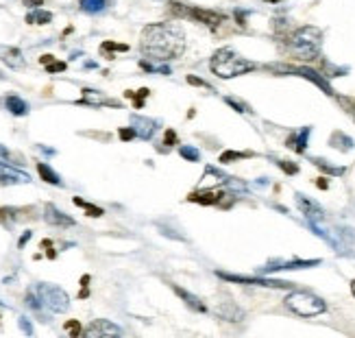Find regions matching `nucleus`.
Wrapping results in <instances>:
<instances>
[{
	"mask_svg": "<svg viewBox=\"0 0 355 338\" xmlns=\"http://www.w3.org/2000/svg\"><path fill=\"white\" fill-rule=\"evenodd\" d=\"M4 105H7V109L11 112L13 116H27L29 114V105L24 103L22 98L18 96V94H9L7 98H4Z\"/></svg>",
	"mask_w": 355,
	"mask_h": 338,
	"instance_id": "dca6fc26",
	"label": "nucleus"
},
{
	"mask_svg": "<svg viewBox=\"0 0 355 338\" xmlns=\"http://www.w3.org/2000/svg\"><path fill=\"white\" fill-rule=\"evenodd\" d=\"M0 184L2 185H11V184H31V177L22 170L13 168V166L0 161Z\"/></svg>",
	"mask_w": 355,
	"mask_h": 338,
	"instance_id": "1a4fd4ad",
	"label": "nucleus"
},
{
	"mask_svg": "<svg viewBox=\"0 0 355 338\" xmlns=\"http://www.w3.org/2000/svg\"><path fill=\"white\" fill-rule=\"evenodd\" d=\"M218 314H220L222 319L231 321V323H236V321L242 319V310H237L233 304H220V306H218Z\"/></svg>",
	"mask_w": 355,
	"mask_h": 338,
	"instance_id": "4be33fe9",
	"label": "nucleus"
},
{
	"mask_svg": "<svg viewBox=\"0 0 355 338\" xmlns=\"http://www.w3.org/2000/svg\"><path fill=\"white\" fill-rule=\"evenodd\" d=\"M227 103H229V105H231V107H233V109H236V112H240V114H244V112H246V107H244V105H240V103H236V100H233V98H227Z\"/></svg>",
	"mask_w": 355,
	"mask_h": 338,
	"instance_id": "4c0bfd02",
	"label": "nucleus"
},
{
	"mask_svg": "<svg viewBox=\"0 0 355 338\" xmlns=\"http://www.w3.org/2000/svg\"><path fill=\"white\" fill-rule=\"evenodd\" d=\"M79 4L85 13H100L107 7V0H79Z\"/></svg>",
	"mask_w": 355,
	"mask_h": 338,
	"instance_id": "b1692460",
	"label": "nucleus"
},
{
	"mask_svg": "<svg viewBox=\"0 0 355 338\" xmlns=\"http://www.w3.org/2000/svg\"><path fill=\"white\" fill-rule=\"evenodd\" d=\"M140 48L146 57L155 59V61L177 59L185 50V33L179 24H168V22L148 24L142 31Z\"/></svg>",
	"mask_w": 355,
	"mask_h": 338,
	"instance_id": "f257e3e1",
	"label": "nucleus"
},
{
	"mask_svg": "<svg viewBox=\"0 0 355 338\" xmlns=\"http://www.w3.org/2000/svg\"><path fill=\"white\" fill-rule=\"evenodd\" d=\"M242 157H251V153H237V151H227L220 155V164H229V161L242 159Z\"/></svg>",
	"mask_w": 355,
	"mask_h": 338,
	"instance_id": "cd10ccee",
	"label": "nucleus"
},
{
	"mask_svg": "<svg viewBox=\"0 0 355 338\" xmlns=\"http://www.w3.org/2000/svg\"><path fill=\"white\" fill-rule=\"evenodd\" d=\"M74 205H79V208H85V212H88L89 218H98V216H103V210L96 208V205H92V203H88V201H83L81 196H74Z\"/></svg>",
	"mask_w": 355,
	"mask_h": 338,
	"instance_id": "393cba45",
	"label": "nucleus"
},
{
	"mask_svg": "<svg viewBox=\"0 0 355 338\" xmlns=\"http://www.w3.org/2000/svg\"><path fill=\"white\" fill-rule=\"evenodd\" d=\"M316 185H318L321 190H327V188H329V181L325 179V177H318V179H316Z\"/></svg>",
	"mask_w": 355,
	"mask_h": 338,
	"instance_id": "ea45409f",
	"label": "nucleus"
},
{
	"mask_svg": "<svg viewBox=\"0 0 355 338\" xmlns=\"http://www.w3.org/2000/svg\"><path fill=\"white\" fill-rule=\"evenodd\" d=\"M53 20V13L50 11H44V9L35 7L27 13V24H48Z\"/></svg>",
	"mask_w": 355,
	"mask_h": 338,
	"instance_id": "aec40b11",
	"label": "nucleus"
},
{
	"mask_svg": "<svg viewBox=\"0 0 355 338\" xmlns=\"http://www.w3.org/2000/svg\"><path fill=\"white\" fill-rule=\"evenodd\" d=\"M111 334H120V327H116L114 323L100 319V321H92L85 330V336L96 338V336H111Z\"/></svg>",
	"mask_w": 355,
	"mask_h": 338,
	"instance_id": "9d476101",
	"label": "nucleus"
},
{
	"mask_svg": "<svg viewBox=\"0 0 355 338\" xmlns=\"http://www.w3.org/2000/svg\"><path fill=\"white\" fill-rule=\"evenodd\" d=\"M100 50L103 53H109V50H129V46L126 44H116V42H103V46H100Z\"/></svg>",
	"mask_w": 355,
	"mask_h": 338,
	"instance_id": "7c9ffc66",
	"label": "nucleus"
},
{
	"mask_svg": "<svg viewBox=\"0 0 355 338\" xmlns=\"http://www.w3.org/2000/svg\"><path fill=\"white\" fill-rule=\"evenodd\" d=\"M0 155H2V157H9V151H7V149H4V146H2V144H0Z\"/></svg>",
	"mask_w": 355,
	"mask_h": 338,
	"instance_id": "37998d69",
	"label": "nucleus"
},
{
	"mask_svg": "<svg viewBox=\"0 0 355 338\" xmlns=\"http://www.w3.org/2000/svg\"><path fill=\"white\" fill-rule=\"evenodd\" d=\"M277 164H279V168H281L286 175H296V173H298V166H296V164H292V161L281 159V161H277Z\"/></svg>",
	"mask_w": 355,
	"mask_h": 338,
	"instance_id": "c756f323",
	"label": "nucleus"
},
{
	"mask_svg": "<svg viewBox=\"0 0 355 338\" xmlns=\"http://www.w3.org/2000/svg\"><path fill=\"white\" fill-rule=\"evenodd\" d=\"M209 68H211V72L218 74L220 79H233V77H240V74H246V72H251V70H255V63L240 57V55L231 48H220V50H216L214 57H211Z\"/></svg>",
	"mask_w": 355,
	"mask_h": 338,
	"instance_id": "f03ea898",
	"label": "nucleus"
},
{
	"mask_svg": "<svg viewBox=\"0 0 355 338\" xmlns=\"http://www.w3.org/2000/svg\"><path fill=\"white\" fill-rule=\"evenodd\" d=\"M227 177L220 173V170H216V168H211V166H207V170H205V175H203V179H201V188L203 190H209L211 185H220V184H225Z\"/></svg>",
	"mask_w": 355,
	"mask_h": 338,
	"instance_id": "2eb2a0df",
	"label": "nucleus"
},
{
	"mask_svg": "<svg viewBox=\"0 0 355 338\" xmlns=\"http://www.w3.org/2000/svg\"><path fill=\"white\" fill-rule=\"evenodd\" d=\"M286 306L290 307L294 314L298 316H318L327 310V304L321 299V297L312 295V292H305V290H296V292H290L286 297Z\"/></svg>",
	"mask_w": 355,
	"mask_h": 338,
	"instance_id": "20e7f679",
	"label": "nucleus"
},
{
	"mask_svg": "<svg viewBox=\"0 0 355 338\" xmlns=\"http://www.w3.org/2000/svg\"><path fill=\"white\" fill-rule=\"evenodd\" d=\"M33 292L37 295L42 307H46L48 312L59 314V312H65L70 307V297L65 295V290H61L55 284H37L33 288Z\"/></svg>",
	"mask_w": 355,
	"mask_h": 338,
	"instance_id": "39448f33",
	"label": "nucleus"
},
{
	"mask_svg": "<svg viewBox=\"0 0 355 338\" xmlns=\"http://www.w3.org/2000/svg\"><path fill=\"white\" fill-rule=\"evenodd\" d=\"M37 170H39V177L46 181V184H50V185H61V177H59V175L55 173V170L50 168L48 164L39 161V164H37Z\"/></svg>",
	"mask_w": 355,
	"mask_h": 338,
	"instance_id": "412c9836",
	"label": "nucleus"
},
{
	"mask_svg": "<svg viewBox=\"0 0 355 338\" xmlns=\"http://www.w3.org/2000/svg\"><path fill=\"white\" fill-rule=\"evenodd\" d=\"M44 218H46V223L50 225H57V227H70L74 225V218L68 214H63V212H59L55 205H46V212H44Z\"/></svg>",
	"mask_w": 355,
	"mask_h": 338,
	"instance_id": "9b49d317",
	"label": "nucleus"
},
{
	"mask_svg": "<svg viewBox=\"0 0 355 338\" xmlns=\"http://www.w3.org/2000/svg\"><path fill=\"white\" fill-rule=\"evenodd\" d=\"M329 142H331V146H336V149H342V151H349V149L353 146L351 140H349L347 135H342L340 131H338V133H333V135H331V140H329Z\"/></svg>",
	"mask_w": 355,
	"mask_h": 338,
	"instance_id": "a878e982",
	"label": "nucleus"
},
{
	"mask_svg": "<svg viewBox=\"0 0 355 338\" xmlns=\"http://www.w3.org/2000/svg\"><path fill=\"white\" fill-rule=\"evenodd\" d=\"M118 133H120V140H122V142H129V140H133L135 135H138L133 127H122V129L118 131Z\"/></svg>",
	"mask_w": 355,
	"mask_h": 338,
	"instance_id": "2f4dec72",
	"label": "nucleus"
},
{
	"mask_svg": "<svg viewBox=\"0 0 355 338\" xmlns=\"http://www.w3.org/2000/svg\"><path fill=\"white\" fill-rule=\"evenodd\" d=\"M351 290H353V295H355V281H353V284H351Z\"/></svg>",
	"mask_w": 355,
	"mask_h": 338,
	"instance_id": "c03bdc74",
	"label": "nucleus"
},
{
	"mask_svg": "<svg viewBox=\"0 0 355 338\" xmlns=\"http://www.w3.org/2000/svg\"><path fill=\"white\" fill-rule=\"evenodd\" d=\"M222 199H227L225 192H207V190H203V192H192L187 196V201L201 203V205H216V203H220Z\"/></svg>",
	"mask_w": 355,
	"mask_h": 338,
	"instance_id": "ddd939ff",
	"label": "nucleus"
},
{
	"mask_svg": "<svg viewBox=\"0 0 355 338\" xmlns=\"http://www.w3.org/2000/svg\"><path fill=\"white\" fill-rule=\"evenodd\" d=\"M218 277L227 281H236V284H251V286H264V288H290L292 284L288 281H275V279H262V277H242V275H229V273H222L218 271Z\"/></svg>",
	"mask_w": 355,
	"mask_h": 338,
	"instance_id": "423d86ee",
	"label": "nucleus"
},
{
	"mask_svg": "<svg viewBox=\"0 0 355 338\" xmlns=\"http://www.w3.org/2000/svg\"><path fill=\"white\" fill-rule=\"evenodd\" d=\"M42 2H44V0H24V4H27V7H33V9L39 7Z\"/></svg>",
	"mask_w": 355,
	"mask_h": 338,
	"instance_id": "79ce46f5",
	"label": "nucleus"
},
{
	"mask_svg": "<svg viewBox=\"0 0 355 338\" xmlns=\"http://www.w3.org/2000/svg\"><path fill=\"white\" fill-rule=\"evenodd\" d=\"M179 153H181V157L187 159V161H199L201 159V153L194 149V146H181Z\"/></svg>",
	"mask_w": 355,
	"mask_h": 338,
	"instance_id": "bb28decb",
	"label": "nucleus"
},
{
	"mask_svg": "<svg viewBox=\"0 0 355 338\" xmlns=\"http://www.w3.org/2000/svg\"><path fill=\"white\" fill-rule=\"evenodd\" d=\"M133 129L140 138L148 140V138H153V133H155V123H150L148 118H133Z\"/></svg>",
	"mask_w": 355,
	"mask_h": 338,
	"instance_id": "a211bd4d",
	"label": "nucleus"
},
{
	"mask_svg": "<svg viewBox=\"0 0 355 338\" xmlns=\"http://www.w3.org/2000/svg\"><path fill=\"white\" fill-rule=\"evenodd\" d=\"M0 59H2L4 63L9 65V68H24V57H22V53H20L18 48H13V46H0Z\"/></svg>",
	"mask_w": 355,
	"mask_h": 338,
	"instance_id": "f8f14e48",
	"label": "nucleus"
},
{
	"mask_svg": "<svg viewBox=\"0 0 355 338\" xmlns=\"http://www.w3.org/2000/svg\"><path fill=\"white\" fill-rule=\"evenodd\" d=\"M50 61H55L53 55H42V57H39V63H44V65H48Z\"/></svg>",
	"mask_w": 355,
	"mask_h": 338,
	"instance_id": "a19ab883",
	"label": "nucleus"
},
{
	"mask_svg": "<svg viewBox=\"0 0 355 338\" xmlns=\"http://www.w3.org/2000/svg\"><path fill=\"white\" fill-rule=\"evenodd\" d=\"M187 83L190 85H196V88H205V90H214L209 83H205L203 79H199V77H194V74H187Z\"/></svg>",
	"mask_w": 355,
	"mask_h": 338,
	"instance_id": "473e14b6",
	"label": "nucleus"
},
{
	"mask_svg": "<svg viewBox=\"0 0 355 338\" xmlns=\"http://www.w3.org/2000/svg\"><path fill=\"white\" fill-rule=\"evenodd\" d=\"M314 164H316L321 170H325V173H329V175H342L344 173V168H333V166H329L327 161H323V159H314Z\"/></svg>",
	"mask_w": 355,
	"mask_h": 338,
	"instance_id": "c85d7f7f",
	"label": "nucleus"
},
{
	"mask_svg": "<svg viewBox=\"0 0 355 338\" xmlns=\"http://www.w3.org/2000/svg\"><path fill=\"white\" fill-rule=\"evenodd\" d=\"M268 2H279V0H268Z\"/></svg>",
	"mask_w": 355,
	"mask_h": 338,
	"instance_id": "a18cd8bd",
	"label": "nucleus"
},
{
	"mask_svg": "<svg viewBox=\"0 0 355 338\" xmlns=\"http://www.w3.org/2000/svg\"><path fill=\"white\" fill-rule=\"evenodd\" d=\"M63 327L70 332V336H72V338H77V336L81 334V325H79V321H68Z\"/></svg>",
	"mask_w": 355,
	"mask_h": 338,
	"instance_id": "72a5a7b5",
	"label": "nucleus"
},
{
	"mask_svg": "<svg viewBox=\"0 0 355 338\" xmlns=\"http://www.w3.org/2000/svg\"><path fill=\"white\" fill-rule=\"evenodd\" d=\"M275 70H279V72H292V74H301L303 79H307V81H312V83H316L318 88L323 90V92H327L329 96L333 94V90L329 88V83L325 81V77H321L318 72H314L312 68H290V65H275Z\"/></svg>",
	"mask_w": 355,
	"mask_h": 338,
	"instance_id": "0eeeda50",
	"label": "nucleus"
},
{
	"mask_svg": "<svg viewBox=\"0 0 355 338\" xmlns=\"http://www.w3.org/2000/svg\"><path fill=\"white\" fill-rule=\"evenodd\" d=\"M296 201H298V208H301V212L307 216L309 220H321V218H323V210L318 208L314 201H309L307 196L296 194Z\"/></svg>",
	"mask_w": 355,
	"mask_h": 338,
	"instance_id": "4468645a",
	"label": "nucleus"
},
{
	"mask_svg": "<svg viewBox=\"0 0 355 338\" xmlns=\"http://www.w3.org/2000/svg\"><path fill=\"white\" fill-rule=\"evenodd\" d=\"M68 68V65H65V61H50L48 65H46V70L50 74H55V72H63V70Z\"/></svg>",
	"mask_w": 355,
	"mask_h": 338,
	"instance_id": "f704fd0d",
	"label": "nucleus"
},
{
	"mask_svg": "<svg viewBox=\"0 0 355 338\" xmlns=\"http://www.w3.org/2000/svg\"><path fill=\"white\" fill-rule=\"evenodd\" d=\"M307 138H309V127L301 129V131H298V135L296 133L290 135L286 144L290 146L292 151H296V153H303V151H305V146H307Z\"/></svg>",
	"mask_w": 355,
	"mask_h": 338,
	"instance_id": "f3484780",
	"label": "nucleus"
},
{
	"mask_svg": "<svg viewBox=\"0 0 355 338\" xmlns=\"http://www.w3.org/2000/svg\"><path fill=\"white\" fill-rule=\"evenodd\" d=\"M175 292L181 297V299L185 301L187 306L192 307V310H196V312H205V310H207L205 304H203V301L199 299V297H194V295H192V292H187V290H183V288H179V286H175Z\"/></svg>",
	"mask_w": 355,
	"mask_h": 338,
	"instance_id": "6ab92c4d",
	"label": "nucleus"
},
{
	"mask_svg": "<svg viewBox=\"0 0 355 338\" xmlns=\"http://www.w3.org/2000/svg\"><path fill=\"white\" fill-rule=\"evenodd\" d=\"M321 42H323V31L316 27H301L292 33L290 37V48L294 57L303 59V61H312L321 53Z\"/></svg>",
	"mask_w": 355,
	"mask_h": 338,
	"instance_id": "7ed1b4c3",
	"label": "nucleus"
},
{
	"mask_svg": "<svg viewBox=\"0 0 355 338\" xmlns=\"http://www.w3.org/2000/svg\"><path fill=\"white\" fill-rule=\"evenodd\" d=\"M164 142L172 146V144H177V133H175V129H166V135H164Z\"/></svg>",
	"mask_w": 355,
	"mask_h": 338,
	"instance_id": "e433bc0d",
	"label": "nucleus"
},
{
	"mask_svg": "<svg viewBox=\"0 0 355 338\" xmlns=\"http://www.w3.org/2000/svg\"><path fill=\"white\" fill-rule=\"evenodd\" d=\"M29 240H31V231H24V236H22V238H20V240H18V246H20V249H22V246H24V245H27V242H29Z\"/></svg>",
	"mask_w": 355,
	"mask_h": 338,
	"instance_id": "58836bf2",
	"label": "nucleus"
},
{
	"mask_svg": "<svg viewBox=\"0 0 355 338\" xmlns=\"http://www.w3.org/2000/svg\"><path fill=\"white\" fill-rule=\"evenodd\" d=\"M185 16H190L192 20H196V22L201 24H207V27L216 29L218 24L225 22V16L218 11H211V9H201V7H190L185 9Z\"/></svg>",
	"mask_w": 355,
	"mask_h": 338,
	"instance_id": "6e6552de",
	"label": "nucleus"
},
{
	"mask_svg": "<svg viewBox=\"0 0 355 338\" xmlns=\"http://www.w3.org/2000/svg\"><path fill=\"white\" fill-rule=\"evenodd\" d=\"M81 103H89V105H114L111 100H107L100 92H94V90H83V98Z\"/></svg>",
	"mask_w": 355,
	"mask_h": 338,
	"instance_id": "5701e85b",
	"label": "nucleus"
},
{
	"mask_svg": "<svg viewBox=\"0 0 355 338\" xmlns=\"http://www.w3.org/2000/svg\"><path fill=\"white\" fill-rule=\"evenodd\" d=\"M20 330H22L24 334H29V336L33 334V325H31V321H29L27 316H20Z\"/></svg>",
	"mask_w": 355,
	"mask_h": 338,
	"instance_id": "c9c22d12",
	"label": "nucleus"
}]
</instances>
